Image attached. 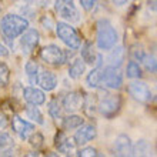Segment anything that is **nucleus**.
<instances>
[{"instance_id": "nucleus-1", "label": "nucleus", "mask_w": 157, "mask_h": 157, "mask_svg": "<svg viewBox=\"0 0 157 157\" xmlns=\"http://www.w3.org/2000/svg\"><path fill=\"white\" fill-rule=\"evenodd\" d=\"M27 27H29L27 19L17 14H6L0 21V30L7 39L19 37Z\"/></svg>"}, {"instance_id": "nucleus-2", "label": "nucleus", "mask_w": 157, "mask_h": 157, "mask_svg": "<svg viewBox=\"0 0 157 157\" xmlns=\"http://www.w3.org/2000/svg\"><path fill=\"white\" fill-rule=\"evenodd\" d=\"M117 43V32L109 20L97 23V46L101 50H112Z\"/></svg>"}, {"instance_id": "nucleus-3", "label": "nucleus", "mask_w": 157, "mask_h": 157, "mask_svg": "<svg viewBox=\"0 0 157 157\" xmlns=\"http://www.w3.org/2000/svg\"><path fill=\"white\" fill-rule=\"evenodd\" d=\"M56 33H57L59 39L66 46H69L70 49L76 50L80 47V37L71 25H67L64 21H59L56 25Z\"/></svg>"}, {"instance_id": "nucleus-4", "label": "nucleus", "mask_w": 157, "mask_h": 157, "mask_svg": "<svg viewBox=\"0 0 157 157\" xmlns=\"http://www.w3.org/2000/svg\"><path fill=\"white\" fill-rule=\"evenodd\" d=\"M40 57L43 62L53 64V66H60L66 62V54L59 46L56 44H49L43 47V50L40 52Z\"/></svg>"}, {"instance_id": "nucleus-5", "label": "nucleus", "mask_w": 157, "mask_h": 157, "mask_svg": "<svg viewBox=\"0 0 157 157\" xmlns=\"http://www.w3.org/2000/svg\"><path fill=\"white\" fill-rule=\"evenodd\" d=\"M54 7H56V12L59 13V16L63 19L70 21L78 20V12L73 0H56Z\"/></svg>"}, {"instance_id": "nucleus-6", "label": "nucleus", "mask_w": 157, "mask_h": 157, "mask_svg": "<svg viewBox=\"0 0 157 157\" xmlns=\"http://www.w3.org/2000/svg\"><path fill=\"white\" fill-rule=\"evenodd\" d=\"M128 93L134 100L140 101V103H147L151 99V91H150L149 86L143 82H133L128 84L127 87Z\"/></svg>"}, {"instance_id": "nucleus-7", "label": "nucleus", "mask_w": 157, "mask_h": 157, "mask_svg": "<svg viewBox=\"0 0 157 157\" xmlns=\"http://www.w3.org/2000/svg\"><path fill=\"white\" fill-rule=\"evenodd\" d=\"M101 83L109 89H119L123 83L121 75L119 73L117 67L109 66L101 71Z\"/></svg>"}, {"instance_id": "nucleus-8", "label": "nucleus", "mask_w": 157, "mask_h": 157, "mask_svg": "<svg viewBox=\"0 0 157 157\" xmlns=\"http://www.w3.org/2000/svg\"><path fill=\"white\" fill-rule=\"evenodd\" d=\"M120 106H121V99L119 96H110V97H106V99H103L100 101L99 112L104 117H113L119 112Z\"/></svg>"}, {"instance_id": "nucleus-9", "label": "nucleus", "mask_w": 157, "mask_h": 157, "mask_svg": "<svg viewBox=\"0 0 157 157\" xmlns=\"http://www.w3.org/2000/svg\"><path fill=\"white\" fill-rule=\"evenodd\" d=\"M39 32L34 29H27L21 33V39H20V43H21V47H23V52L25 53H30L32 50L39 44Z\"/></svg>"}, {"instance_id": "nucleus-10", "label": "nucleus", "mask_w": 157, "mask_h": 157, "mask_svg": "<svg viewBox=\"0 0 157 157\" xmlns=\"http://www.w3.org/2000/svg\"><path fill=\"white\" fill-rule=\"evenodd\" d=\"M113 150L117 156H133V143L130 137L126 134H120L116 137Z\"/></svg>"}, {"instance_id": "nucleus-11", "label": "nucleus", "mask_w": 157, "mask_h": 157, "mask_svg": "<svg viewBox=\"0 0 157 157\" xmlns=\"http://www.w3.org/2000/svg\"><path fill=\"white\" fill-rule=\"evenodd\" d=\"M96 127L93 126V124H82L80 127H78V130L76 132L75 134V143L78 146L82 144H86V143H89L90 140H93L96 137Z\"/></svg>"}, {"instance_id": "nucleus-12", "label": "nucleus", "mask_w": 157, "mask_h": 157, "mask_svg": "<svg viewBox=\"0 0 157 157\" xmlns=\"http://www.w3.org/2000/svg\"><path fill=\"white\" fill-rule=\"evenodd\" d=\"M12 127H13V130H14V133L19 134L21 139H27L34 130L33 124L29 123V121H26L25 119H21V117H19V116H13Z\"/></svg>"}, {"instance_id": "nucleus-13", "label": "nucleus", "mask_w": 157, "mask_h": 157, "mask_svg": "<svg viewBox=\"0 0 157 157\" xmlns=\"http://www.w3.org/2000/svg\"><path fill=\"white\" fill-rule=\"evenodd\" d=\"M83 103H84L83 96L80 93H77V91H71L67 96H64V99H63V109L69 113L76 112V110L83 107Z\"/></svg>"}, {"instance_id": "nucleus-14", "label": "nucleus", "mask_w": 157, "mask_h": 157, "mask_svg": "<svg viewBox=\"0 0 157 157\" xmlns=\"http://www.w3.org/2000/svg\"><path fill=\"white\" fill-rule=\"evenodd\" d=\"M23 97L27 103L36 104V106H40L46 101V96L43 90L37 89V87H26L23 90Z\"/></svg>"}, {"instance_id": "nucleus-15", "label": "nucleus", "mask_w": 157, "mask_h": 157, "mask_svg": "<svg viewBox=\"0 0 157 157\" xmlns=\"http://www.w3.org/2000/svg\"><path fill=\"white\" fill-rule=\"evenodd\" d=\"M54 144H56V147L59 149L60 153L70 154V151L75 149L76 143H75V139L70 140V139L64 134V132H59L57 134H56V137H54Z\"/></svg>"}, {"instance_id": "nucleus-16", "label": "nucleus", "mask_w": 157, "mask_h": 157, "mask_svg": "<svg viewBox=\"0 0 157 157\" xmlns=\"http://www.w3.org/2000/svg\"><path fill=\"white\" fill-rule=\"evenodd\" d=\"M37 83L41 86L43 90H47V91H52L56 89L57 86V77L54 73L49 70H43L41 73H39V78H37Z\"/></svg>"}, {"instance_id": "nucleus-17", "label": "nucleus", "mask_w": 157, "mask_h": 157, "mask_svg": "<svg viewBox=\"0 0 157 157\" xmlns=\"http://www.w3.org/2000/svg\"><path fill=\"white\" fill-rule=\"evenodd\" d=\"M82 59L84 60V63L96 64V67H100V64H101V56L93 50V46L90 43H86L84 47L82 49Z\"/></svg>"}, {"instance_id": "nucleus-18", "label": "nucleus", "mask_w": 157, "mask_h": 157, "mask_svg": "<svg viewBox=\"0 0 157 157\" xmlns=\"http://www.w3.org/2000/svg\"><path fill=\"white\" fill-rule=\"evenodd\" d=\"M86 70V63L83 59H77L70 64L69 67V77L73 80H77L78 77H82V75Z\"/></svg>"}, {"instance_id": "nucleus-19", "label": "nucleus", "mask_w": 157, "mask_h": 157, "mask_svg": "<svg viewBox=\"0 0 157 157\" xmlns=\"http://www.w3.org/2000/svg\"><path fill=\"white\" fill-rule=\"evenodd\" d=\"M109 64L112 67H119L124 60V50L123 47H116L112 50V53L109 54Z\"/></svg>"}, {"instance_id": "nucleus-20", "label": "nucleus", "mask_w": 157, "mask_h": 157, "mask_svg": "<svg viewBox=\"0 0 157 157\" xmlns=\"http://www.w3.org/2000/svg\"><path fill=\"white\" fill-rule=\"evenodd\" d=\"M133 154L134 156H150L151 154V144L146 140H139L133 146Z\"/></svg>"}, {"instance_id": "nucleus-21", "label": "nucleus", "mask_w": 157, "mask_h": 157, "mask_svg": "<svg viewBox=\"0 0 157 157\" xmlns=\"http://www.w3.org/2000/svg\"><path fill=\"white\" fill-rule=\"evenodd\" d=\"M101 69L100 67H96V69H93V70L89 73V76H87L86 78V83L87 86L91 87V89H96V87L100 86V83H101Z\"/></svg>"}, {"instance_id": "nucleus-22", "label": "nucleus", "mask_w": 157, "mask_h": 157, "mask_svg": "<svg viewBox=\"0 0 157 157\" xmlns=\"http://www.w3.org/2000/svg\"><path fill=\"white\" fill-rule=\"evenodd\" d=\"M82 124H84V119L77 114H70L63 120V127L66 130H73V128H78Z\"/></svg>"}, {"instance_id": "nucleus-23", "label": "nucleus", "mask_w": 157, "mask_h": 157, "mask_svg": "<svg viewBox=\"0 0 157 157\" xmlns=\"http://www.w3.org/2000/svg\"><path fill=\"white\" fill-rule=\"evenodd\" d=\"M26 73H27V77L30 78L32 83H37V78H39V64L34 60H29L26 63Z\"/></svg>"}, {"instance_id": "nucleus-24", "label": "nucleus", "mask_w": 157, "mask_h": 157, "mask_svg": "<svg viewBox=\"0 0 157 157\" xmlns=\"http://www.w3.org/2000/svg\"><path fill=\"white\" fill-rule=\"evenodd\" d=\"M13 147V139L9 136L7 133L0 132V151L2 154H10L9 150Z\"/></svg>"}, {"instance_id": "nucleus-25", "label": "nucleus", "mask_w": 157, "mask_h": 157, "mask_svg": "<svg viewBox=\"0 0 157 157\" xmlns=\"http://www.w3.org/2000/svg\"><path fill=\"white\" fill-rule=\"evenodd\" d=\"M26 112H27L29 119H32L33 121H36V123H39V124L44 123V120H43V114L40 113L39 107H36V104H30V106H27Z\"/></svg>"}, {"instance_id": "nucleus-26", "label": "nucleus", "mask_w": 157, "mask_h": 157, "mask_svg": "<svg viewBox=\"0 0 157 157\" xmlns=\"http://www.w3.org/2000/svg\"><path fill=\"white\" fill-rule=\"evenodd\" d=\"M141 62L144 64L146 70L150 71V73H156L157 71V59L154 57L153 54H144Z\"/></svg>"}, {"instance_id": "nucleus-27", "label": "nucleus", "mask_w": 157, "mask_h": 157, "mask_svg": "<svg viewBox=\"0 0 157 157\" xmlns=\"http://www.w3.org/2000/svg\"><path fill=\"white\" fill-rule=\"evenodd\" d=\"M126 75H127L128 78L140 77V75H141L140 66H139L136 62H130V63L127 64V69H126Z\"/></svg>"}, {"instance_id": "nucleus-28", "label": "nucleus", "mask_w": 157, "mask_h": 157, "mask_svg": "<svg viewBox=\"0 0 157 157\" xmlns=\"http://www.w3.org/2000/svg\"><path fill=\"white\" fill-rule=\"evenodd\" d=\"M10 80V70L4 63H0V86H7Z\"/></svg>"}, {"instance_id": "nucleus-29", "label": "nucleus", "mask_w": 157, "mask_h": 157, "mask_svg": "<svg viewBox=\"0 0 157 157\" xmlns=\"http://www.w3.org/2000/svg\"><path fill=\"white\" fill-rule=\"evenodd\" d=\"M49 114L53 119H60V104L56 99H53L49 103Z\"/></svg>"}, {"instance_id": "nucleus-30", "label": "nucleus", "mask_w": 157, "mask_h": 157, "mask_svg": "<svg viewBox=\"0 0 157 157\" xmlns=\"http://www.w3.org/2000/svg\"><path fill=\"white\" fill-rule=\"evenodd\" d=\"M77 156H80V157H96V156H99V153H97V150L93 149V147H84V149L78 150Z\"/></svg>"}, {"instance_id": "nucleus-31", "label": "nucleus", "mask_w": 157, "mask_h": 157, "mask_svg": "<svg viewBox=\"0 0 157 157\" xmlns=\"http://www.w3.org/2000/svg\"><path fill=\"white\" fill-rule=\"evenodd\" d=\"M29 140H30V144L34 146V147H40L43 144V136H41L40 133H34Z\"/></svg>"}, {"instance_id": "nucleus-32", "label": "nucleus", "mask_w": 157, "mask_h": 157, "mask_svg": "<svg viewBox=\"0 0 157 157\" xmlns=\"http://www.w3.org/2000/svg\"><path fill=\"white\" fill-rule=\"evenodd\" d=\"M130 54H132L133 57L136 59V60H140L141 62V59H143V56H144V52L141 49H137V47H133V50L130 52Z\"/></svg>"}, {"instance_id": "nucleus-33", "label": "nucleus", "mask_w": 157, "mask_h": 157, "mask_svg": "<svg viewBox=\"0 0 157 157\" xmlns=\"http://www.w3.org/2000/svg\"><path fill=\"white\" fill-rule=\"evenodd\" d=\"M80 3H82V7L84 10H91V9L94 7L96 0H80Z\"/></svg>"}, {"instance_id": "nucleus-34", "label": "nucleus", "mask_w": 157, "mask_h": 157, "mask_svg": "<svg viewBox=\"0 0 157 157\" xmlns=\"http://www.w3.org/2000/svg\"><path fill=\"white\" fill-rule=\"evenodd\" d=\"M7 56H9L7 49L3 44H0V57H7Z\"/></svg>"}, {"instance_id": "nucleus-35", "label": "nucleus", "mask_w": 157, "mask_h": 157, "mask_svg": "<svg viewBox=\"0 0 157 157\" xmlns=\"http://www.w3.org/2000/svg\"><path fill=\"white\" fill-rule=\"evenodd\" d=\"M147 4H149V7L151 9V10L157 12V0H149V2H147Z\"/></svg>"}, {"instance_id": "nucleus-36", "label": "nucleus", "mask_w": 157, "mask_h": 157, "mask_svg": "<svg viewBox=\"0 0 157 157\" xmlns=\"http://www.w3.org/2000/svg\"><path fill=\"white\" fill-rule=\"evenodd\" d=\"M113 2H114L117 6H121V4H124L126 2H127V0H113Z\"/></svg>"}, {"instance_id": "nucleus-37", "label": "nucleus", "mask_w": 157, "mask_h": 157, "mask_svg": "<svg viewBox=\"0 0 157 157\" xmlns=\"http://www.w3.org/2000/svg\"><path fill=\"white\" fill-rule=\"evenodd\" d=\"M150 100H153L154 103L157 104V93H154V94H151V99H150Z\"/></svg>"}]
</instances>
